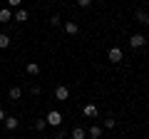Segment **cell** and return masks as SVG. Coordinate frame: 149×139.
<instances>
[{"label": "cell", "instance_id": "6da1fadb", "mask_svg": "<svg viewBox=\"0 0 149 139\" xmlns=\"http://www.w3.org/2000/svg\"><path fill=\"white\" fill-rule=\"evenodd\" d=\"M62 112H57V109H50L47 114H45V122H47V127H60L62 124Z\"/></svg>", "mask_w": 149, "mask_h": 139}, {"label": "cell", "instance_id": "7a4b0ae2", "mask_svg": "<svg viewBox=\"0 0 149 139\" xmlns=\"http://www.w3.org/2000/svg\"><path fill=\"white\" fill-rule=\"evenodd\" d=\"M144 45H147V38H144V32H134L132 38H129V47H134V50H142Z\"/></svg>", "mask_w": 149, "mask_h": 139}, {"label": "cell", "instance_id": "3957f363", "mask_svg": "<svg viewBox=\"0 0 149 139\" xmlns=\"http://www.w3.org/2000/svg\"><path fill=\"white\" fill-rule=\"evenodd\" d=\"M107 60H109L112 65H119V62L124 60V52H122L119 47H109V52H107Z\"/></svg>", "mask_w": 149, "mask_h": 139}, {"label": "cell", "instance_id": "277c9868", "mask_svg": "<svg viewBox=\"0 0 149 139\" xmlns=\"http://www.w3.org/2000/svg\"><path fill=\"white\" fill-rule=\"evenodd\" d=\"M62 30L67 32V35H80V25H77L74 20H65L62 22Z\"/></svg>", "mask_w": 149, "mask_h": 139}, {"label": "cell", "instance_id": "5b68a950", "mask_svg": "<svg viewBox=\"0 0 149 139\" xmlns=\"http://www.w3.org/2000/svg\"><path fill=\"white\" fill-rule=\"evenodd\" d=\"M3 124H5V129H8V132H15V129L20 127V119H17V117H13V114H8Z\"/></svg>", "mask_w": 149, "mask_h": 139}, {"label": "cell", "instance_id": "8992f818", "mask_svg": "<svg viewBox=\"0 0 149 139\" xmlns=\"http://www.w3.org/2000/svg\"><path fill=\"white\" fill-rule=\"evenodd\" d=\"M55 99H60V102H65V99H70V90L65 85H60V87H55Z\"/></svg>", "mask_w": 149, "mask_h": 139}, {"label": "cell", "instance_id": "52a82bcc", "mask_svg": "<svg viewBox=\"0 0 149 139\" xmlns=\"http://www.w3.org/2000/svg\"><path fill=\"white\" fill-rule=\"evenodd\" d=\"M27 17H30V15H27L25 8H17V10L13 13V20H15V22H27Z\"/></svg>", "mask_w": 149, "mask_h": 139}, {"label": "cell", "instance_id": "ba28073f", "mask_svg": "<svg viewBox=\"0 0 149 139\" xmlns=\"http://www.w3.org/2000/svg\"><path fill=\"white\" fill-rule=\"evenodd\" d=\"M134 17H137V22H139V25L149 27V13H147V10H137V13H134Z\"/></svg>", "mask_w": 149, "mask_h": 139}, {"label": "cell", "instance_id": "9c48e42d", "mask_svg": "<svg viewBox=\"0 0 149 139\" xmlns=\"http://www.w3.org/2000/svg\"><path fill=\"white\" fill-rule=\"evenodd\" d=\"M82 114H85L87 119H95V117H97V104H92V102H90V104H85Z\"/></svg>", "mask_w": 149, "mask_h": 139}, {"label": "cell", "instance_id": "30bf717a", "mask_svg": "<svg viewBox=\"0 0 149 139\" xmlns=\"http://www.w3.org/2000/svg\"><path fill=\"white\" fill-rule=\"evenodd\" d=\"M25 72L30 77H37V75H40V65H37V62H27L25 65Z\"/></svg>", "mask_w": 149, "mask_h": 139}, {"label": "cell", "instance_id": "8fae6325", "mask_svg": "<svg viewBox=\"0 0 149 139\" xmlns=\"http://www.w3.org/2000/svg\"><path fill=\"white\" fill-rule=\"evenodd\" d=\"M20 97H22V87H10V92H8V99L20 102Z\"/></svg>", "mask_w": 149, "mask_h": 139}, {"label": "cell", "instance_id": "7c38bea8", "mask_svg": "<svg viewBox=\"0 0 149 139\" xmlns=\"http://www.w3.org/2000/svg\"><path fill=\"white\" fill-rule=\"evenodd\" d=\"M13 20V10L10 8H0V22L5 25V22H10Z\"/></svg>", "mask_w": 149, "mask_h": 139}, {"label": "cell", "instance_id": "4fadbf2b", "mask_svg": "<svg viewBox=\"0 0 149 139\" xmlns=\"http://www.w3.org/2000/svg\"><path fill=\"white\" fill-rule=\"evenodd\" d=\"M87 137H90V139H100L102 137V127H97V124L90 127V129H87Z\"/></svg>", "mask_w": 149, "mask_h": 139}, {"label": "cell", "instance_id": "5bb4252c", "mask_svg": "<svg viewBox=\"0 0 149 139\" xmlns=\"http://www.w3.org/2000/svg\"><path fill=\"white\" fill-rule=\"evenodd\" d=\"M10 35H8V32H0V50H5V47H10Z\"/></svg>", "mask_w": 149, "mask_h": 139}, {"label": "cell", "instance_id": "9a60e30c", "mask_svg": "<svg viewBox=\"0 0 149 139\" xmlns=\"http://www.w3.org/2000/svg\"><path fill=\"white\" fill-rule=\"evenodd\" d=\"M72 139H87L85 127H74V129H72Z\"/></svg>", "mask_w": 149, "mask_h": 139}, {"label": "cell", "instance_id": "2e32d148", "mask_svg": "<svg viewBox=\"0 0 149 139\" xmlns=\"http://www.w3.org/2000/svg\"><path fill=\"white\" fill-rule=\"evenodd\" d=\"M32 127H35V132H45V127H47L45 117H42V119H35V124H32Z\"/></svg>", "mask_w": 149, "mask_h": 139}, {"label": "cell", "instance_id": "e0dca14e", "mask_svg": "<svg viewBox=\"0 0 149 139\" xmlns=\"http://www.w3.org/2000/svg\"><path fill=\"white\" fill-rule=\"evenodd\" d=\"M50 25H52V27H62V17H60V15H52V17H50Z\"/></svg>", "mask_w": 149, "mask_h": 139}, {"label": "cell", "instance_id": "ac0fdd59", "mask_svg": "<svg viewBox=\"0 0 149 139\" xmlns=\"http://www.w3.org/2000/svg\"><path fill=\"white\" fill-rule=\"evenodd\" d=\"M52 139H67V134H65V129L55 127V134H52Z\"/></svg>", "mask_w": 149, "mask_h": 139}, {"label": "cell", "instance_id": "d6986e66", "mask_svg": "<svg viewBox=\"0 0 149 139\" xmlns=\"http://www.w3.org/2000/svg\"><path fill=\"white\" fill-rule=\"evenodd\" d=\"M5 3H8V8H15V10L22 8V0H5Z\"/></svg>", "mask_w": 149, "mask_h": 139}, {"label": "cell", "instance_id": "ffe728a7", "mask_svg": "<svg viewBox=\"0 0 149 139\" xmlns=\"http://www.w3.org/2000/svg\"><path fill=\"white\" fill-rule=\"evenodd\" d=\"M114 124H117V119H114V117H107L104 119V129H112Z\"/></svg>", "mask_w": 149, "mask_h": 139}, {"label": "cell", "instance_id": "44dd1931", "mask_svg": "<svg viewBox=\"0 0 149 139\" xmlns=\"http://www.w3.org/2000/svg\"><path fill=\"white\" fill-rule=\"evenodd\" d=\"M30 95H35V97L42 95V87H40V85H32V87H30Z\"/></svg>", "mask_w": 149, "mask_h": 139}, {"label": "cell", "instance_id": "7402d4cb", "mask_svg": "<svg viewBox=\"0 0 149 139\" xmlns=\"http://www.w3.org/2000/svg\"><path fill=\"white\" fill-rule=\"evenodd\" d=\"M77 5H80V8H90L92 0H77Z\"/></svg>", "mask_w": 149, "mask_h": 139}, {"label": "cell", "instance_id": "603a6c76", "mask_svg": "<svg viewBox=\"0 0 149 139\" xmlns=\"http://www.w3.org/2000/svg\"><path fill=\"white\" fill-rule=\"evenodd\" d=\"M5 117H8V114H5V109H3V107H0V124H3V122H5Z\"/></svg>", "mask_w": 149, "mask_h": 139}, {"label": "cell", "instance_id": "cb8c5ba5", "mask_svg": "<svg viewBox=\"0 0 149 139\" xmlns=\"http://www.w3.org/2000/svg\"><path fill=\"white\" fill-rule=\"evenodd\" d=\"M0 80H3V72H0Z\"/></svg>", "mask_w": 149, "mask_h": 139}, {"label": "cell", "instance_id": "d4e9b609", "mask_svg": "<svg viewBox=\"0 0 149 139\" xmlns=\"http://www.w3.org/2000/svg\"><path fill=\"white\" fill-rule=\"evenodd\" d=\"M92 3H95V0H92Z\"/></svg>", "mask_w": 149, "mask_h": 139}]
</instances>
